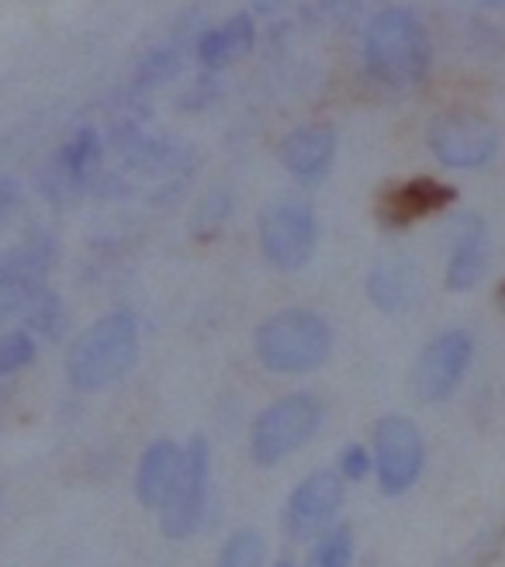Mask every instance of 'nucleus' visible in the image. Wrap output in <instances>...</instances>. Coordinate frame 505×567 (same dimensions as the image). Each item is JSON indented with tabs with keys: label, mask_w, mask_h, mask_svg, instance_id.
Wrapping results in <instances>:
<instances>
[{
	"label": "nucleus",
	"mask_w": 505,
	"mask_h": 567,
	"mask_svg": "<svg viewBox=\"0 0 505 567\" xmlns=\"http://www.w3.org/2000/svg\"><path fill=\"white\" fill-rule=\"evenodd\" d=\"M252 18L249 14H236L229 18L226 24H218L212 28V32L202 39L198 45V55H202V63L218 70V66H229L236 60H243V55L252 49Z\"/></svg>",
	"instance_id": "16"
},
{
	"label": "nucleus",
	"mask_w": 505,
	"mask_h": 567,
	"mask_svg": "<svg viewBox=\"0 0 505 567\" xmlns=\"http://www.w3.org/2000/svg\"><path fill=\"white\" fill-rule=\"evenodd\" d=\"M336 156V132L329 125L295 128L280 142V163H285L301 184H319Z\"/></svg>",
	"instance_id": "14"
},
{
	"label": "nucleus",
	"mask_w": 505,
	"mask_h": 567,
	"mask_svg": "<svg viewBox=\"0 0 505 567\" xmlns=\"http://www.w3.org/2000/svg\"><path fill=\"white\" fill-rule=\"evenodd\" d=\"M35 360V343L28 332H11L0 339V378H8L14 371H21L24 363Z\"/></svg>",
	"instance_id": "19"
},
{
	"label": "nucleus",
	"mask_w": 505,
	"mask_h": 567,
	"mask_svg": "<svg viewBox=\"0 0 505 567\" xmlns=\"http://www.w3.org/2000/svg\"><path fill=\"white\" fill-rule=\"evenodd\" d=\"M322 425V402L312 394H288L274 402L257 422H252L249 453L257 464H277L308 443Z\"/></svg>",
	"instance_id": "4"
},
{
	"label": "nucleus",
	"mask_w": 505,
	"mask_h": 567,
	"mask_svg": "<svg viewBox=\"0 0 505 567\" xmlns=\"http://www.w3.org/2000/svg\"><path fill=\"white\" fill-rule=\"evenodd\" d=\"M277 567H295V564H291V560H280Z\"/></svg>",
	"instance_id": "21"
},
{
	"label": "nucleus",
	"mask_w": 505,
	"mask_h": 567,
	"mask_svg": "<svg viewBox=\"0 0 505 567\" xmlns=\"http://www.w3.org/2000/svg\"><path fill=\"white\" fill-rule=\"evenodd\" d=\"M471 363V336L467 332H443L419 353L412 371V394L419 402H443L457 391L464 371Z\"/></svg>",
	"instance_id": "8"
},
{
	"label": "nucleus",
	"mask_w": 505,
	"mask_h": 567,
	"mask_svg": "<svg viewBox=\"0 0 505 567\" xmlns=\"http://www.w3.org/2000/svg\"><path fill=\"white\" fill-rule=\"evenodd\" d=\"M433 156L446 166H482L498 150V132L482 115H440L430 128Z\"/></svg>",
	"instance_id": "9"
},
{
	"label": "nucleus",
	"mask_w": 505,
	"mask_h": 567,
	"mask_svg": "<svg viewBox=\"0 0 505 567\" xmlns=\"http://www.w3.org/2000/svg\"><path fill=\"white\" fill-rule=\"evenodd\" d=\"M332 332L329 326L305 308H288L270 316L257 329V353L277 374H305L329 360Z\"/></svg>",
	"instance_id": "3"
},
{
	"label": "nucleus",
	"mask_w": 505,
	"mask_h": 567,
	"mask_svg": "<svg viewBox=\"0 0 505 567\" xmlns=\"http://www.w3.org/2000/svg\"><path fill=\"white\" fill-rule=\"evenodd\" d=\"M181 474H184V450L174 440H156L143 453V461H138V471H135L138 502L150 508H163L177 492Z\"/></svg>",
	"instance_id": "13"
},
{
	"label": "nucleus",
	"mask_w": 505,
	"mask_h": 567,
	"mask_svg": "<svg viewBox=\"0 0 505 567\" xmlns=\"http://www.w3.org/2000/svg\"><path fill=\"white\" fill-rule=\"evenodd\" d=\"M350 560H353V533L350 526H336L322 533V540L308 554L305 567H350Z\"/></svg>",
	"instance_id": "17"
},
{
	"label": "nucleus",
	"mask_w": 505,
	"mask_h": 567,
	"mask_svg": "<svg viewBox=\"0 0 505 567\" xmlns=\"http://www.w3.org/2000/svg\"><path fill=\"white\" fill-rule=\"evenodd\" d=\"M374 461L384 495H402L415 485L423 471V436L405 415H388L374 433Z\"/></svg>",
	"instance_id": "6"
},
{
	"label": "nucleus",
	"mask_w": 505,
	"mask_h": 567,
	"mask_svg": "<svg viewBox=\"0 0 505 567\" xmlns=\"http://www.w3.org/2000/svg\"><path fill=\"white\" fill-rule=\"evenodd\" d=\"M363 63L384 87H412L430 70L426 28L402 8L381 11L363 39Z\"/></svg>",
	"instance_id": "1"
},
{
	"label": "nucleus",
	"mask_w": 505,
	"mask_h": 567,
	"mask_svg": "<svg viewBox=\"0 0 505 567\" xmlns=\"http://www.w3.org/2000/svg\"><path fill=\"white\" fill-rule=\"evenodd\" d=\"M488 229L482 218H471L464 233L454 243V257L446 264V288L451 291H467L488 274Z\"/></svg>",
	"instance_id": "15"
},
{
	"label": "nucleus",
	"mask_w": 505,
	"mask_h": 567,
	"mask_svg": "<svg viewBox=\"0 0 505 567\" xmlns=\"http://www.w3.org/2000/svg\"><path fill=\"white\" fill-rule=\"evenodd\" d=\"M371 471V457H368V450L363 446H347L343 450V461H340V474L347 481H363Z\"/></svg>",
	"instance_id": "20"
},
{
	"label": "nucleus",
	"mask_w": 505,
	"mask_h": 567,
	"mask_svg": "<svg viewBox=\"0 0 505 567\" xmlns=\"http://www.w3.org/2000/svg\"><path fill=\"white\" fill-rule=\"evenodd\" d=\"M343 502V481L332 471H316L312 477H305L295 488V495L288 498V513H285V526L295 540H308L319 529H326L336 513H340Z\"/></svg>",
	"instance_id": "10"
},
{
	"label": "nucleus",
	"mask_w": 505,
	"mask_h": 567,
	"mask_svg": "<svg viewBox=\"0 0 505 567\" xmlns=\"http://www.w3.org/2000/svg\"><path fill=\"white\" fill-rule=\"evenodd\" d=\"M101 166V138L94 128H80L66 146L55 153L52 166H49V197H73L80 194L83 187L91 184V177L97 174Z\"/></svg>",
	"instance_id": "12"
},
{
	"label": "nucleus",
	"mask_w": 505,
	"mask_h": 567,
	"mask_svg": "<svg viewBox=\"0 0 505 567\" xmlns=\"http://www.w3.org/2000/svg\"><path fill=\"white\" fill-rule=\"evenodd\" d=\"M264 536L252 533V529H239L229 536V544L221 547L218 567H260L264 564Z\"/></svg>",
	"instance_id": "18"
},
{
	"label": "nucleus",
	"mask_w": 505,
	"mask_h": 567,
	"mask_svg": "<svg viewBox=\"0 0 505 567\" xmlns=\"http://www.w3.org/2000/svg\"><path fill=\"white\" fill-rule=\"evenodd\" d=\"M454 197H457L454 187H446V184H440L433 177H415V181L395 184L391 190L381 194L378 218L388 225V229H405V225L446 208Z\"/></svg>",
	"instance_id": "11"
},
{
	"label": "nucleus",
	"mask_w": 505,
	"mask_h": 567,
	"mask_svg": "<svg viewBox=\"0 0 505 567\" xmlns=\"http://www.w3.org/2000/svg\"><path fill=\"white\" fill-rule=\"evenodd\" d=\"M208 477H212V453L202 436H194L190 446L184 450V474L181 485L171 495V502L163 505L159 526L171 540H187L198 529L205 502H208Z\"/></svg>",
	"instance_id": "7"
},
{
	"label": "nucleus",
	"mask_w": 505,
	"mask_h": 567,
	"mask_svg": "<svg viewBox=\"0 0 505 567\" xmlns=\"http://www.w3.org/2000/svg\"><path fill=\"white\" fill-rule=\"evenodd\" d=\"M135 353H138L135 319L125 316V311L104 316L73 343L70 360H66L70 381L83 391L107 388L128 374V367L135 363Z\"/></svg>",
	"instance_id": "2"
},
{
	"label": "nucleus",
	"mask_w": 505,
	"mask_h": 567,
	"mask_svg": "<svg viewBox=\"0 0 505 567\" xmlns=\"http://www.w3.org/2000/svg\"><path fill=\"white\" fill-rule=\"evenodd\" d=\"M264 257L280 270H298L316 249V215L308 205L277 202L260 215Z\"/></svg>",
	"instance_id": "5"
}]
</instances>
